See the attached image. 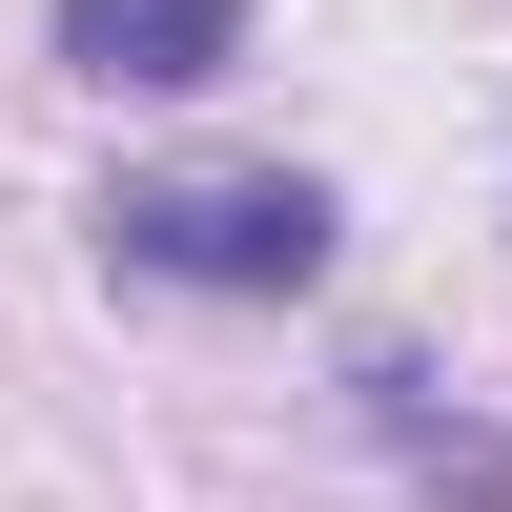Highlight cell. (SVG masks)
<instances>
[{
  "label": "cell",
  "instance_id": "1",
  "mask_svg": "<svg viewBox=\"0 0 512 512\" xmlns=\"http://www.w3.org/2000/svg\"><path fill=\"white\" fill-rule=\"evenodd\" d=\"M103 246L144 287H246V308H287V287L328 267V185L308 164H164V185H103Z\"/></svg>",
  "mask_w": 512,
  "mask_h": 512
},
{
  "label": "cell",
  "instance_id": "2",
  "mask_svg": "<svg viewBox=\"0 0 512 512\" xmlns=\"http://www.w3.org/2000/svg\"><path fill=\"white\" fill-rule=\"evenodd\" d=\"M62 62L82 82H226L246 62V0H62Z\"/></svg>",
  "mask_w": 512,
  "mask_h": 512
},
{
  "label": "cell",
  "instance_id": "3",
  "mask_svg": "<svg viewBox=\"0 0 512 512\" xmlns=\"http://www.w3.org/2000/svg\"><path fill=\"white\" fill-rule=\"evenodd\" d=\"M349 390H369V431H390V451H410L431 492H472V512H512V431H472V410H431V369H390V349H369Z\"/></svg>",
  "mask_w": 512,
  "mask_h": 512
}]
</instances>
